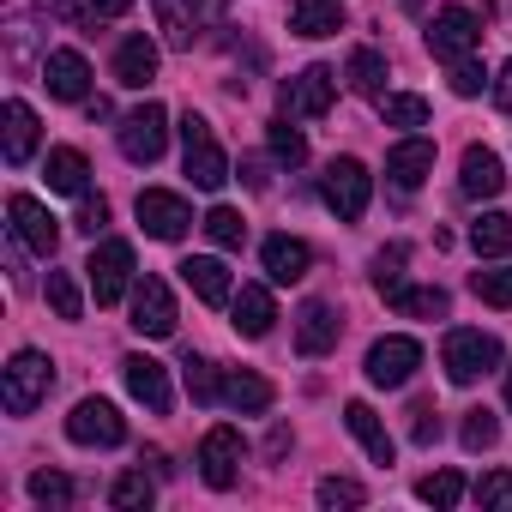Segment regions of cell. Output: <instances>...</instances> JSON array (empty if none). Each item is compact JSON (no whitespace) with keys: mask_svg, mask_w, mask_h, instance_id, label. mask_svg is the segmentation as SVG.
<instances>
[{"mask_svg":"<svg viewBox=\"0 0 512 512\" xmlns=\"http://www.w3.org/2000/svg\"><path fill=\"white\" fill-rule=\"evenodd\" d=\"M500 362H506V350H500V338L482 332V326H452L446 344H440V368H446L452 386H476V380L494 374Z\"/></svg>","mask_w":512,"mask_h":512,"instance_id":"6da1fadb","label":"cell"},{"mask_svg":"<svg viewBox=\"0 0 512 512\" xmlns=\"http://www.w3.org/2000/svg\"><path fill=\"white\" fill-rule=\"evenodd\" d=\"M55 386V362L43 350H19L7 368H0V404H7V416H31Z\"/></svg>","mask_w":512,"mask_h":512,"instance_id":"7a4b0ae2","label":"cell"},{"mask_svg":"<svg viewBox=\"0 0 512 512\" xmlns=\"http://www.w3.org/2000/svg\"><path fill=\"white\" fill-rule=\"evenodd\" d=\"M175 133H181V163H187V181H193V187H205V193H217V187L229 181V157H223V145H217L211 121L187 109Z\"/></svg>","mask_w":512,"mask_h":512,"instance_id":"3957f363","label":"cell"},{"mask_svg":"<svg viewBox=\"0 0 512 512\" xmlns=\"http://www.w3.org/2000/svg\"><path fill=\"white\" fill-rule=\"evenodd\" d=\"M157 7V31L169 49H193L223 25V0H151Z\"/></svg>","mask_w":512,"mask_h":512,"instance_id":"277c9868","label":"cell"},{"mask_svg":"<svg viewBox=\"0 0 512 512\" xmlns=\"http://www.w3.org/2000/svg\"><path fill=\"white\" fill-rule=\"evenodd\" d=\"M320 199H326V211H338V223H356V217L368 211V199H374V175H368V163H356V157H332L326 175H320Z\"/></svg>","mask_w":512,"mask_h":512,"instance_id":"5b68a950","label":"cell"},{"mask_svg":"<svg viewBox=\"0 0 512 512\" xmlns=\"http://www.w3.org/2000/svg\"><path fill=\"white\" fill-rule=\"evenodd\" d=\"M85 278H91L97 308H115V302L133 290V247H127V241H97V247H91Z\"/></svg>","mask_w":512,"mask_h":512,"instance_id":"8992f818","label":"cell"},{"mask_svg":"<svg viewBox=\"0 0 512 512\" xmlns=\"http://www.w3.org/2000/svg\"><path fill=\"white\" fill-rule=\"evenodd\" d=\"M121 157L127 163H157L163 145H169V109L163 103H139L133 115H121Z\"/></svg>","mask_w":512,"mask_h":512,"instance_id":"52a82bcc","label":"cell"},{"mask_svg":"<svg viewBox=\"0 0 512 512\" xmlns=\"http://www.w3.org/2000/svg\"><path fill=\"white\" fill-rule=\"evenodd\" d=\"M241 458H247V440H241V428H229V422H217V428L199 440V476H205L217 494L241 482Z\"/></svg>","mask_w":512,"mask_h":512,"instance_id":"ba28073f","label":"cell"},{"mask_svg":"<svg viewBox=\"0 0 512 512\" xmlns=\"http://www.w3.org/2000/svg\"><path fill=\"white\" fill-rule=\"evenodd\" d=\"M428 49L434 61H458V55H476L482 49V19L470 7H440L428 19Z\"/></svg>","mask_w":512,"mask_h":512,"instance_id":"9c48e42d","label":"cell"},{"mask_svg":"<svg viewBox=\"0 0 512 512\" xmlns=\"http://www.w3.org/2000/svg\"><path fill=\"white\" fill-rule=\"evenodd\" d=\"M422 368V344L416 338H404V332H392V338H380V344H368V362H362V374L374 380V386H410V374Z\"/></svg>","mask_w":512,"mask_h":512,"instance_id":"30bf717a","label":"cell"},{"mask_svg":"<svg viewBox=\"0 0 512 512\" xmlns=\"http://www.w3.org/2000/svg\"><path fill=\"white\" fill-rule=\"evenodd\" d=\"M67 440L73 446H121L127 440V422L109 398H79L73 416H67Z\"/></svg>","mask_w":512,"mask_h":512,"instance_id":"8fae6325","label":"cell"},{"mask_svg":"<svg viewBox=\"0 0 512 512\" xmlns=\"http://www.w3.org/2000/svg\"><path fill=\"white\" fill-rule=\"evenodd\" d=\"M7 217H13L19 247H31V253H43V260H55V247H61V223L49 217V205H43V199L13 193V199H7Z\"/></svg>","mask_w":512,"mask_h":512,"instance_id":"7c38bea8","label":"cell"},{"mask_svg":"<svg viewBox=\"0 0 512 512\" xmlns=\"http://www.w3.org/2000/svg\"><path fill=\"white\" fill-rule=\"evenodd\" d=\"M332 97H338V73H332V67H302V73L284 85V115H290V121H314V115L332 109Z\"/></svg>","mask_w":512,"mask_h":512,"instance_id":"4fadbf2b","label":"cell"},{"mask_svg":"<svg viewBox=\"0 0 512 512\" xmlns=\"http://www.w3.org/2000/svg\"><path fill=\"white\" fill-rule=\"evenodd\" d=\"M133 211H139L145 235H157V241H181V235H187V223H193L187 199H181V193H169V187H145Z\"/></svg>","mask_w":512,"mask_h":512,"instance_id":"5bb4252c","label":"cell"},{"mask_svg":"<svg viewBox=\"0 0 512 512\" xmlns=\"http://www.w3.org/2000/svg\"><path fill=\"white\" fill-rule=\"evenodd\" d=\"M133 332L139 338H175V296H169L163 278L133 284Z\"/></svg>","mask_w":512,"mask_h":512,"instance_id":"9a60e30c","label":"cell"},{"mask_svg":"<svg viewBox=\"0 0 512 512\" xmlns=\"http://www.w3.org/2000/svg\"><path fill=\"white\" fill-rule=\"evenodd\" d=\"M43 85H49V97H61V103H91V61H85L79 49H49Z\"/></svg>","mask_w":512,"mask_h":512,"instance_id":"2e32d148","label":"cell"},{"mask_svg":"<svg viewBox=\"0 0 512 512\" xmlns=\"http://www.w3.org/2000/svg\"><path fill=\"white\" fill-rule=\"evenodd\" d=\"M428 175H434V139L410 133V139H398V145L386 151V181H392L398 193H416Z\"/></svg>","mask_w":512,"mask_h":512,"instance_id":"e0dca14e","label":"cell"},{"mask_svg":"<svg viewBox=\"0 0 512 512\" xmlns=\"http://www.w3.org/2000/svg\"><path fill=\"white\" fill-rule=\"evenodd\" d=\"M121 380H127V392H133L151 416H169L175 392H169V368H163V362H151V356H127V362H121Z\"/></svg>","mask_w":512,"mask_h":512,"instance_id":"ac0fdd59","label":"cell"},{"mask_svg":"<svg viewBox=\"0 0 512 512\" xmlns=\"http://www.w3.org/2000/svg\"><path fill=\"white\" fill-rule=\"evenodd\" d=\"M181 272V284L205 302V308H223V302H235V284H229V266L217 260V253H193V260H181L175 266Z\"/></svg>","mask_w":512,"mask_h":512,"instance_id":"d6986e66","label":"cell"},{"mask_svg":"<svg viewBox=\"0 0 512 512\" xmlns=\"http://www.w3.org/2000/svg\"><path fill=\"white\" fill-rule=\"evenodd\" d=\"M260 266H266L272 284H302L308 266H314V253H308L302 235H266V241H260Z\"/></svg>","mask_w":512,"mask_h":512,"instance_id":"ffe728a7","label":"cell"},{"mask_svg":"<svg viewBox=\"0 0 512 512\" xmlns=\"http://www.w3.org/2000/svg\"><path fill=\"white\" fill-rule=\"evenodd\" d=\"M338 332H344V320H338L332 302H302V314H296V350H302V356L338 350Z\"/></svg>","mask_w":512,"mask_h":512,"instance_id":"44dd1931","label":"cell"},{"mask_svg":"<svg viewBox=\"0 0 512 512\" xmlns=\"http://www.w3.org/2000/svg\"><path fill=\"white\" fill-rule=\"evenodd\" d=\"M0 121H7V139H0V151H7V163H13V169H25V163L37 157V139H43V127H37V109L13 97L7 109H0Z\"/></svg>","mask_w":512,"mask_h":512,"instance_id":"7402d4cb","label":"cell"},{"mask_svg":"<svg viewBox=\"0 0 512 512\" xmlns=\"http://www.w3.org/2000/svg\"><path fill=\"white\" fill-rule=\"evenodd\" d=\"M151 79H157V43H151L145 31L121 37V49H115V85H127V91H145Z\"/></svg>","mask_w":512,"mask_h":512,"instance_id":"603a6c76","label":"cell"},{"mask_svg":"<svg viewBox=\"0 0 512 512\" xmlns=\"http://www.w3.org/2000/svg\"><path fill=\"white\" fill-rule=\"evenodd\" d=\"M458 187H464L470 199H494V193L506 187L500 157H494L488 145H470V151H464V163H458Z\"/></svg>","mask_w":512,"mask_h":512,"instance_id":"cb8c5ba5","label":"cell"},{"mask_svg":"<svg viewBox=\"0 0 512 512\" xmlns=\"http://www.w3.org/2000/svg\"><path fill=\"white\" fill-rule=\"evenodd\" d=\"M272 326H278L272 290H266V284H241V296H235V332H241V338H266Z\"/></svg>","mask_w":512,"mask_h":512,"instance_id":"d4e9b609","label":"cell"},{"mask_svg":"<svg viewBox=\"0 0 512 512\" xmlns=\"http://www.w3.org/2000/svg\"><path fill=\"white\" fill-rule=\"evenodd\" d=\"M344 422H350V434L362 440V452H368L374 464H392V452H398V446H392V434H386V422L374 416V404H362V398H350V404H344Z\"/></svg>","mask_w":512,"mask_h":512,"instance_id":"484cf974","label":"cell"},{"mask_svg":"<svg viewBox=\"0 0 512 512\" xmlns=\"http://www.w3.org/2000/svg\"><path fill=\"white\" fill-rule=\"evenodd\" d=\"M290 31L296 37H338L344 31V0H290Z\"/></svg>","mask_w":512,"mask_h":512,"instance_id":"4316f807","label":"cell"},{"mask_svg":"<svg viewBox=\"0 0 512 512\" xmlns=\"http://www.w3.org/2000/svg\"><path fill=\"white\" fill-rule=\"evenodd\" d=\"M223 404L241 416H260V410H272V380L247 374V368H223Z\"/></svg>","mask_w":512,"mask_h":512,"instance_id":"83f0119b","label":"cell"},{"mask_svg":"<svg viewBox=\"0 0 512 512\" xmlns=\"http://www.w3.org/2000/svg\"><path fill=\"white\" fill-rule=\"evenodd\" d=\"M344 85L356 91V97H386V55L380 49H350V61H344Z\"/></svg>","mask_w":512,"mask_h":512,"instance_id":"f1b7e54d","label":"cell"},{"mask_svg":"<svg viewBox=\"0 0 512 512\" xmlns=\"http://www.w3.org/2000/svg\"><path fill=\"white\" fill-rule=\"evenodd\" d=\"M43 175H49L55 193H91V163H85V151H73V145H55L49 163H43Z\"/></svg>","mask_w":512,"mask_h":512,"instance_id":"f546056e","label":"cell"},{"mask_svg":"<svg viewBox=\"0 0 512 512\" xmlns=\"http://www.w3.org/2000/svg\"><path fill=\"white\" fill-rule=\"evenodd\" d=\"M470 247H476V260H506L512 253V217L506 211H482L470 223Z\"/></svg>","mask_w":512,"mask_h":512,"instance_id":"4dcf8cb0","label":"cell"},{"mask_svg":"<svg viewBox=\"0 0 512 512\" xmlns=\"http://www.w3.org/2000/svg\"><path fill=\"white\" fill-rule=\"evenodd\" d=\"M392 308H398V314H410V320H446V308H452V296H446L440 284H416V290L404 284V290L392 296Z\"/></svg>","mask_w":512,"mask_h":512,"instance_id":"1f68e13d","label":"cell"},{"mask_svg":"<svg viewBox=\"0 0 512 512\" xmlns=\"http://www.w3.org/2000/svg\"><path fill=\"white\" fill-rule=\"evenodd\" d=\"M404 260H410V247H404V241H392V247H380V253H374V266H368V278H374V290H380L386 302L404 290Z\"/></svg>","mask_w":512,"mask_h":512,"instance_id":"d6a6232c","label":"cell"},{"mask_svg":"<svg viewBox=\"0 0 512 512\" xmlns=\"http://www.w3.org/2000/svg\"><path fill=\"white\" fill-rule=\"evenodd\" d=\"M380 121L386 127H428V97H416V91H386L380 97Z\"/></svg>","mask_w":512,"mask_h":512,"instance_id":"836d02e7","label":"cell"},{"mask_svg":"<svg viewBox=\"0 0 512 512\" xmlns=\"http://www.w3.org/2000/svg\"><path fill=\"white\" fill-rule=\"evenodd\" d=\"M151 500H157V482H151L145 470H121L115 488H109V506H115V512H145Z\"/></svg>","mask_w":512,"mask_h":512,"instance_id":"e575fe53","label":"cell"},{"mask_svg":"<svg viewBox=\"0 0 512 512\" xmlns=\"http://www.w3.org/2000/svg\"><path fill=\"white\" fill-rule=\"evenodd\" d=\"M181 374H187V392H193V404H223V374H217V362H205V356H193V350H187Z\"/></svg>","mask_w":512,"mask_h":512,"instance_id":"d590c367","label":"cell"},{"mask_svg":"<svg viewBox=\"0 0 512 512\" xmlns=\"http://www.w3.org/2000/svg\"><path fill=\"white\" fill-rule=\"evenodd\" d=\"M266 145H272V157H278L284 169H296V163H308V139H302V133L290 127V115L266 127Z\"/></svg>","mask_w":512,"mask_h":512,"instance_id":"8d00e7d4","label":"cell"},{"mask_svg":"<svg viewBox=\"0 0 512 512\" xmlns=\"http://www.w3.org/2000/svg\"><path fill=\"white\" fill-rule=\"evenodd\" d=\"M205 235H211L217 247H229V253H235V247L247 241V223H241V211H235V205H211V211H205Z\"/></svg>","mask_w":512,"mask_h":512,"instance_id":"74e56055","label":"cell"},{"mask_svg":"<svg viewBox=\"0 0 512 512\" xmlns=\"http://www.w3.org/2000/svg\"><path fill=\"white\" fill-rule=\"evenodd\" d=\"M416 494H422L428 506L452 512V506L464 500V476H458V470H434V476H422V482H416Z\"/></svg>","mask_w":512,"mask_h":512,"instance_id":"f35d334b","label":"cell"},{"mask_svg":"<svg viewBox=\"0 0 512 512\" xmlns=\"http://www.w3.org/2000/svg\"><path fill=\"white\" fill-rule=\"evenodd\" d=\"M470 290H476L488 308H512V266H482V272H470Z\"/></svg>","mask_w":512,"mask_h":512,"instance_id":"ab89813d","label":"cell"},{"mask_svg":"<svg viewBox=\"0 0 512 512\" xmlns=\"http://www.w3.org/2000/svg\"><path fill=\"white\" fill-rule=\"evenodd\" d=\"M446 85H452V97H482L488 73H482L476 55H458V61H446Z\"/></svg>","mask_w":512,"mask_h":512,"instance_id":"60d3db41","label":"cell"},{"mask_svg":"<svg viewBox=\"0 0 512 512\" xmlns=\"http://www.w3.org/2000/svg\"><path fill=\"white\" fill-rule=\"evenodd\" d=\"M49 308L61 320H79L85 314V296H79V278L73 272H49Z\"/></svg>","mask_w":512,"mask_h":512,"instance_id":"b9f144b4","label":"cell"},{"mask_svg":"<svg viewBox=\"0 0 512 512\" xmlns=\"http://www.w3.org/2000/svg\"><path fill=\"white\" fill-rule=\"evenodd\" d=\"M458 440H464V452H488V446L500 440V422H494V410H464V428H458Z\"/></svg>","mask_w":512,"mask_h":512,"instance_id":"7bdbcfd3","label":"cell"},{"mask_svg":"<svg viewBox=\"0 0 512 512\" xmlns=\"http://www.w3.org/2000/svg\"><path fill=\"white\" fill-rule=\"evenodd\" d=\"M31 500H37V506H55V512L73 506V476H61V470H37V476H31Z\"/></svg>","mask_w":512,"mask_h":512,"instance_id":"ee69618b","label":"cell"},{"mask_svg":"<svg viewBox=\"0 0 512 512\" xmlns=\"http://www.w3.org/2000/svg\"><path fill=\"white\" fill-rule=\"evenodd\" d=\"M314 500H320V506H362V500H368V488H362V482H350V476H326V482L314 488Z\"/></svg>","mask_w":512,"mask_h":512,"instance_id":"f6af8a7d","label":"cell"},{"mask_svg":"<svg viewBox=\"0 0 512 512\" xmlns=\"http://www.w3.org/2000/svg\"><path fill=\"white\" fill-rule=\"evenodd\" d=\"M73 223L97 241V235L109 229V199H103V193H79V217H73Z\"/></svg>","mask_w":512,"mask_h":512,"instance_id":"bcb514c9","label":"cell"},{"mask_svg":"<svg viewBox=\"0 0 512 512\" xmlns=\"http://www.w3.org/2000/svg\"><path fill=\"white\" fill-rule=\"evenodd\" d=\"M470 494H476L482 506H506V512H512V470H488Z\"/></svg>","mask_w":512,"mask_h":512,"instance_id":"7dc6e473","label":"cell"},{"mask_svg":"<svg viewBox=\"0 0 512 512\" xmlns=\"http://www.w3.org/2000/svg\"><path fill=\"white\" fill-rule=\"evenodd\" d=\"M410 416H416V422H410V440H416V446H434V440H440V416H434V404H416Z\"/></svg>","mask_w":512,"mask_h":512,"instance_id":"c3c4849f","label":"cell"},{"mask_svg":"<svg viewBox=\"0 0 512 512\" xmlns=\"http://www.w3.org/2000/svg\"><path fill=\"white\" fill-rule=\"evenodd\" d=\"M494 109H506L512 115V61L500 67V79H494Z\"/></svg>","mask_w":512,"mask_h":512,"instance_id":"681fc988","label":"cell"},{"mask_svg":"<svg viewBox=\"0 0 512 512\" xmlns=\"http://www.w3.org/2000/svg\"><path fill=\"white\" fill-rule=\"evenodd\" d=\"M85 7H91V19H121L133 0H85Z\"/></svg>","mask_w":512,"mask_h":512,"instance_id":"f907efd6","label":"cell"},{"mask_svg":"<svg viewBox=\"0 0 512 512\" xmlns=\"http://www.w3.org/2000/svg\"><path fill=\"white\" fill-rule=\"evenodd\" d=\"M241 181H247V187H266L272 175H266V163H260V157H247V163H241Z\"/></svg>","mask_w":512,"mask_h":512,"instance_id":"816d5d0a","label":"cell"},{"mask_svg":"<svg viewBox=\"0 0 512 512\" xmlns=\"http://www.w3.org/2000/svg\"><path fill=\"white\" fill-rule=\"evenodd\" d=\"M266 452H272V458H284V452H290V428H272V440H266Z\"/></svg>","mask_w":512,"mask_h":512,"instance_id":"f5cc1de1","label":"cell"},{"mask_svg":"<svg viewBox=\"0 0 512 512\" xmlns=\"http://www.w3.org/2000/svg\"><path fill=\"white\" fill-rule=\"evenodd\" d=\"M49 13H61V19H73V0H43Z\"/></svg>","mask_w":512,"mask_h":512,"instance_id":"db71d44e","label":"cell"},{"mask_svg":"<svg viewBox=\"0 0 512 512\" xmlns=\"http://www.w3.org/2000/svg\"><path fill=\"white\" fill-rule=\"evenodd\" d=\"M506 410H512V368H506Z\"/></svg>","mask_w":512,"mask_h":512,"instance_id":"11a10c76","label":"cell"},{"mask_svg":"<svg viewBox=\"0 0 512 512\" xmlns=\"http://www.w3.org/2000/svg\"><path fill=\"white\" fill-rule=\"evenodd\" d=\"M404 7H410V13H422V0H404Z\"/></svg>","mask_w":512,"mask_h":512,"instance_id":"9f6ffc18","label":"cell"}]
</instances>
